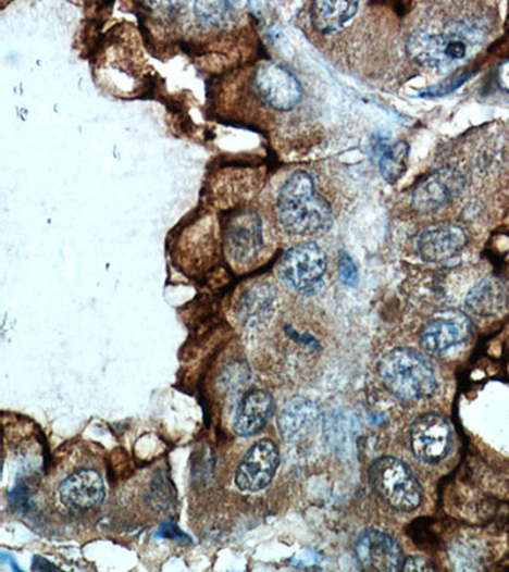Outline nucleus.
<instances>
[{
  "label": "nucleus",
  "mask_w": 509,
  "mask_h": 572,
  "mask_svg": "<svg viewBox=\"0 0 509 572\" xmlns=\"http://www.w3.org/2000/svg\"><path fill=\"white\" fill-rule=\"evenodd\" d=\"M486 37L484 22L476 17H454L411 33L407 50L415 63L430 70H450L465 62L481 48Z\"/></svg>",
  "instance_id": "1"
},
{
  "label": "nucleus",
  "mask_w": 509,
  "mask_h": 572,
  "mask_svg": "<svg viewBox=\"0 0 509 572\" xmlns=\"http://www.w3.org/2000/svg\"><path fill=\"white\" fill-rule=\"evenodd\" d=\"M275 213L287 235L297 237L324 235L332 228L331 204L316 191L309 172L295 171L276 195Z\"/></svg>",
  "instance_id": "2"
},
{
  "label": "nucleus",
  "mask_w": 509,
  "mask_h": 572,
  "mask_svg": "<svg viewBox=\"0 0 509 572\" xmlns=\"http://www.w3.org/2000/svg\"><path fill=\"white\" fill-rule=\"evenodd\" d=\"M382 383L402 402H417L431 397L437 389L436 374L430 361L409 348L388 351L378 364Z\"/></svg>",
  "instance_id": "3"
},
{
  "label": "nucleus",
  "mask_w": 509,
  "mask_h": 572,
  "mask_svg": "<svg viewBox=\"0 0 509 572\" xmlns=\"http://www.w3.org/2000/svg\"><path fill=\"white\" fill-rule=\"evenodd\" d=\"M373 490L382 501L402 513H410L421 506L423 488L410 467L396 457H381L370 469Z\"/></svg>",
  "instance_id": "4"
},
{
  "label": "nucleus",
  "mask_w": 509,
  "mask_h": 572,
  "mask_svg": "<svg viewBox=\"0 0 509 572\" xmlns=\"http://www.w3.org/2000/svg\"><path fill=\"white\" fill-rule=\"evenodd\" d=\"M327 269L326 253L318 244L305 243L289 248L276 268L281 282L303 296L321 289Z\"/></svg>",
  "instance_id": "5"
},
{
  "label": "nucleus",
  "mask_w": 509,
  "mask_h": 572,
  "mask_svg": "<svg viewBox=\"0 0 509 572\" xmlns=\"http://www.w3.org/2000/svg\"><path fill=\"white\" fill-rule=\"evenodd\" d=\"M224 253L232 266L251 268L264 251V224L257 210L232 215L224 227Z\"/></svg>",
  "instance_id": "6"
},
{
  "label": "nucleus",
  "mask_w": 509,
  "mask_h": 572,
  "mask_svg": "<svg viewBox=\"0 0 509 572\" xmlns=\"http://www.w3.org/2000/svg\"><path fill=\"white\" fill-rule=\"evenodd\" d=\"M473 336L471 321L460 311H446L436 315L423 327L421 345L433 358H445L451 351L462 348Z\"/></svg>",
  "instance_id": "7"
},
{
  "label": "nucleus",
  "mask_w": 509,
  "mask_h": 572,
  "mask_svg": "<svg viewBox=\"0 0 509 572\" xmlns=\"http://www.w3.org/2000/svg\"><path fill=\"white\" fill-rule=\"evenodd\" d=\"M253 87L266 107L274 111H291L302 100L301 83L278 63L261 64L254 73Z\"/></svg>",
  "instance_id": "8"
},
{
  "label": "nucleus",
  "mask_w": 509,
  "mask_h": 572,
  "mask_svg": "<svg viewBox=\"0 0 509 572\" xmlns=\"http://www.w3.org/2000/svg\"><path fill=\"white\" fill-rule=\"evenodd\" d=\"M410 449L419 461L436 464L450 453L452 427L444 416L426 413L410 427Z\"/></svg>",
  "instance_id": "9"
},
{
  "label": "nucleus",
  "mask_w": 509,
  "mask_h": 572,
  "mask_svg": "<svg viewBox=\"0 0 509 572\" xmlns=\"http://www.w3.org/2000/svg\"><path fill=\"white\" fill-rule=\"evenodd\" d=\"M281 464L280 449L271 439L254 443L236 472V485L245 493H258L271 485Z\"/></svg>",
  "instance_id": "10"
},
{
  "label": "nucleus",
  "mask_w": 509,
  "mask_h": 572,
  "mask_svg": "<svg viewBox=\"0 0 509 572\" xmlns=\"http://www.w3.org/2000/svg\"><path fill=\"white\" fill-rule=\"evenodd\" d=\"M355 549L358 562L369 571H400L406 561L398 542L376 530L359 534Z\"/></svg>",
  "instance_id": "11"
},
{
  "label": "nucleus",
  "mask_w": 509,
  "mask_h": 572,
  "mask_svg": "<svg viewBox=\"0 0 509 572\" xmlns=\"http://www.w3.org/2000/svg\"><path fill=\"white\" fill-rule=\"evenodd\" d=\"M463 177L454 169L433 172L419 184L413 194V206L421 213L436 212L458 198L462 191Z\"/></svg>",
  "instance_id": "12"
},
{
  "label": "nucleus",
  "mask_w": 509,
  "mask_h": 572,
  "mask_svg": "<svg viewBox=\"0 0 509 572\" xmlns=\"http://www.w3.org/2000/svg\"><path fill=\"white\" fill-rule=\"evenodd\" d=\"M467 243V232L458 224L448 223L424 229L418 237L417 247L423 261L439 263L458 256Z\"/></svg>",
  "instance_id": "13"
},
{
  "label": "nucleus",
  "mask_w": 509,
  "mask_h": 572,
  "mask_svg": "<svg viewBox=\"0 0 509 572\" xmlns=\"http://www.w3.org/2000/svg\"><path fill=\"white\" fill-rule=\"evenodd\" d=\"M59 494L70 508L86 510L100 507L104 499L103 480L94 470H78L63 481Z\"/></svg>",
  "instance_id": "14"
},
{
  "label": "nucleus",
  "mask_w": 509,
  "mask_h": 572,
  "mask_svg": "<svg viewBox=\"0 0 509 572\" xmlns=\"http://www.w3.org/2000/svg\"><path fill=\"white\" fill-rule=\"evenodd\" d=\"M275 412V402L265 389H252L237 406L234 431L238 436L249 438L268 425Z\"/></svg>",
  "instance_id": "15"
},
{
  "label": "nucleus",
  "mask_w": 509,
  "mask_h": 572,
  "mask_svg": "<svg viewBox=\"0 0 509 572\" xmlns=\"http://www.w3.org/2000/svg\"><path fill=\"white\" fill-rule=\"evenodd\" d=\"M321 420L316 402L305 397H294L284 403L278 418V427L284 440L296 443L310 435Z\"/></svg>",
  "instance_id": "16"
},
{
  "label": "nucleus",
  "mask_w": 509,
  "mask_h": 572,
  "mask_svg": "<svg viewBox=\"0 0 509 572\" xmlns=\"http://www.w3.org/2000/svg\"><path fill=\"white\" fill-rule=\"evenodd\" d=\"M278 290L271 282L260 281L246 288L238 303V318L246 327H259L271 319Z\"/></svg>",
  "instance_id": "17"
},
{
  "label": "nucleus",
  "mask_w": 509,
  "mask_h": 572,
  "mask_svg": "<svg viewBox=\"0 0 509 572\" xmlns=\"http://www.w3.org/2000/svg\"><path fill=\"white\" fill-rule=\"evenodd\" d=\"M509 303V289L498 276H486L470 290L467 308L471 314L481 319L496 318Z\"/></svg>",
  "instance_id": "18"
},
{
  "label": "nucleus",
  "mask_w": 509,
  "mask_h": 572,
  "mask_svg": "<svg viewBox=\"0 0 509 572\" xmlns=\"http://www.w3.org/2000/svg\"><path fill=\"white\" fill-rule=\"evenodd\" d=\"M359 10L358 2H313L310 11L311 24L318 33L331 35L339 32Z\"/></svg>",
  "instance_id": "19"
},
{
  "label": "nucleus",
  "mask_w": 509,
  "mask_h": 572,
  "mask_svg": "<svg viewBox=\"0 0 509 572\" xmlns=\"http://www.w3.org/2000/svg\"><path fill=\"white\" fill-rule=\"evenodd\" d=\"M410 148L406 141L395 142L380 156L378 170L387 184L395 185L406 175Z\"/></svg>",
  "instance_id": "20"
},
{
  "label": "nucleus",
  "mask_w": 509,
  "mask_h": 572,
  "mask_svg": "<svg viewBox=\"0 0 509 572\" xmlns=\"http://www.w3.org/2000/svg\"><path fill=\"white\" fill-rule=\"evenodd\" d=\"M339 275L342 282L348 286H355L358 283V270L356 263L346 251H340Z\"/></svg>",
  "instance_id": "21"
},
{
  "label": "nucleus",
  "mask_w": 509,
  "mask_h": 572,
  "mask_svg": "<svg viewBox=\"0 0 509 572\" xmlns=\"http://www.w3.org/2000/svg\"><path fill=\"white\" fill-rule=\"evenodd\" d=\"M404 571H431L434 570L433 564L430 561L423 559V557H410V559L404 561Z\"/></svg>",
  "instance_id": "22"
},
{
  "label": "nucleus",
  "mask_w": 509,
  "mask_h": 572,
  "mask_svg": "<svg viewBox=\"0 0 509 572\" xmlns=\"http://www.w3.org/2000/svg\"><path fill=\"white\" fill-rule=\"evenodd\" d=\"M497 82L498 86L509 94V60L498 66Z\"/></svg>",
  "instance_id": "23"
}]
</instances>
